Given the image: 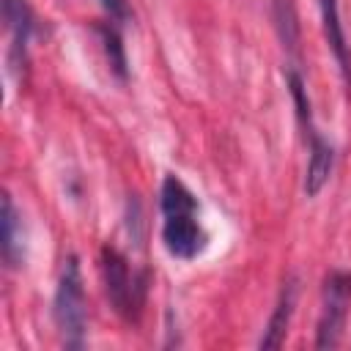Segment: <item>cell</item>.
<instances>
[{"mask_svg":"<svg viewBox=\"0 0 351 351\" xmlns=\"http://www.w3.org/2000/svg\"><path fill=\"white\" fill-rule=\"evenodd\" d=\"M101 277H104L107 299L115 307V313L123 315L129 324L132 321L137 324V318L143 313V302H145L148 274L129 271V261L115 247H104L101 250Z\"/></svg>","mask_w":351,"mask_h":351,"instance_id":"3957f363","label":"cell"},{"mask_svg":"<svg viewBox=\"0 0 351 351\" xmlns=\"http://www.w3.org/2000/svg\"><path fill=\"white\" fill-rule=\"evenodd\" d=\"M101 5H104V11L110 14V19H115V22H126V19H129V5H126V0H101Z\"/></svg>","mask_w":351,"mask_h":351,"instance_id":"7c38bea8","label":"cell"},{"mask_svg":"<svg viewBox=\"0 0 351 351\" xmlns=\"http://www.w3.org/2000/svg\"><path fill=\"white\" fill-rule=\"evenodd\" d=\"M307 143H310V162H307V176H304V192H307V197H315L324 189V184L329 181V173L335 165V151L318 134V129L313 134H307Z\"/></svg>","mask_w":351,"mask_h":351,"instance_id":"52a82bcc","label":"cell"},{"mask_svg":"<svg viewBox=\"0 0 351 351\" xmlns=\"http://www.w3.org/2000/svg\"><path fill=\"white\" fill-rule=\"evenodd\" d=\"M159 206H162V244L165 250L178 258V261H192L197 258L208 236L197 219V200L186 189V184L178 176H165L162 192H159Z\"/></svg>","mask_w":351,"mask_h":351,"instance_id":"6da1fadb","label":"cell"},{"mask_svg":"<svg viewBox=\"0 0 351 351\" xmlns=\"http://www.w3.org/2000/svg\"><path fill=\"white\" fill-rule=\"evenodd\" d=\"M296 280L288 277L280 288V296H277V304L271 310V318L266 324V332L261 337V348H280L282 340H285V332H288V324H291V315H293V304H296Z\"/></svg>","mask_w":351,"mask_h":351,"instance_id":"8992f818","label":"cell"},{"mask_svg":"<svg viewBox=\"0 0 351 351\" xmlns=\"http://www.w3.org/2000/svg\"><path fill=\"white\" fill-rule=\"evenodd\" d=\"M0 250L3 261L11 269H19L25 263V225L22 214L16 211L11 195H3V211H0Z\"/></svg>","mask_w":351,"mask_h":351,"instance_id":"5b68a950","label":"cell"},{"mask_svg":"<svg viewBox=\"0 0 351 351\" xmlns=\"http://www.w3.org/2000/svg\"><path fill=\"white\" fill-rule=\"evenodd\" d=\"M351 307V274L329 271L321 293V315L315 329V348H337Z\"/></svg>","mask_w":351,"mask_h":351,"instance_id":"277c9868","label":"cell"},{"mask_svg":"<svg viewBox=\"0 0 351 351\" xmlns=\"http://www.w3.org/2000/svg\"><path fill=\"white\" fill-rule=\"evenodd\" d=\"M55 324L63 337L66 348H82L85 346V329H88V302H85V288H82V274H80V261L77 255H69L60 269V280L55 288Z\"/></svg>","mask_w":351,"mask_h":351,"instance_id":"7a4b0ae2","label":"cell"},{"mask_svg":"<svg viewBox=\"0 0 351 351\" xmlns=\"http://www.w3.org/2000/svg\"><path fill=\"white\" fill-rule=\"evenodd\" d=\"M271 16H274V27H277L282 47L288 52H296L299 49V16H296L293 0H271Z\"/></svg>","mask_w":351,"mask_h":351,"instance_id":"30bf717a","label":"cell"},{"mask_svg":"<svg viewBox=\"0 0 351 351\" xmlns=\"http://www.w3.org/2000/svg\"><path fill=\"white\" fill-rule=\"evenodd\" d=\"M321 5V22H324V36H326V44L346 77V82L351 85V52H348V44H346V33H343V25H340V11H337V0H318Z\"/></svg>","mask_w":351,"mask_h":351,"instance_id":"ba28073f","label":"cell"},{"mask_svg":"<svg viewBox=\"0 0 351 351\" xmlns=\"http://www.w3.org/2000/svg\"><path fill=\"white\" fill-rule=\"evenodd\" d=\"M99 36H101V47H104V55L110 60V69L118 80H126L129 77V69H126V52H123V41L118 36L115 27L110 25H99Z\"/></svg>","mask_w":351,"mask_h":351,"instance_id":"8fae6325","label":"cell"},{"mask_svg":"<svg viewBox=\"0 0 351 351\" xmlns=\"http://www.w3.org/2000/svg\"><path fill=\"white\" fill-rule=\"evenodd\" d=\"M3 19H5V27L11 30V52L16 60H27V41H30V33H33V14L27 8L25 0H3Z\"/></svg>","mask_w":351,"mask_h":351,"instance_id":"9c48e42d","label":"cell"}]
</instances>
